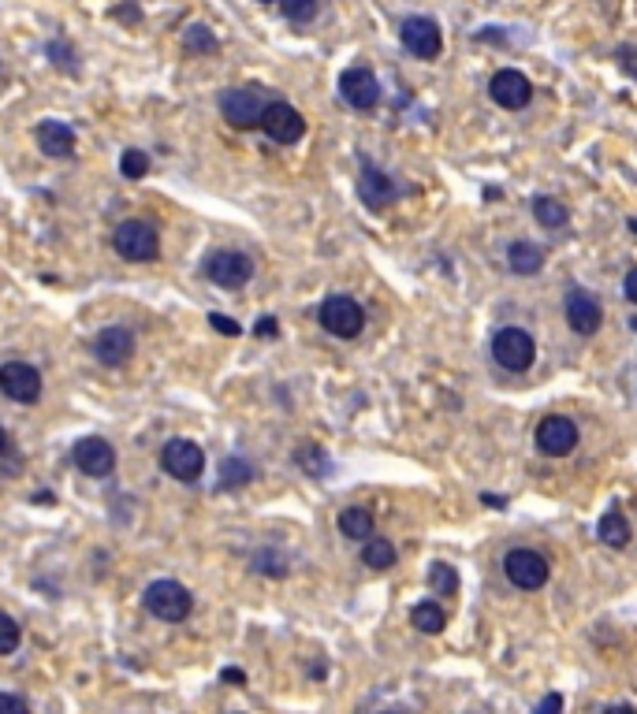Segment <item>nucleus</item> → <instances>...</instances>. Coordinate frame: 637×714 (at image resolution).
<instances>
[{"label": "nucleus", "mask_w": 637, "mask_h": 714, "mask_svg": "<svg viewBox=\"0 0 637 714\" xmlns=\"http://www.w3.org/2000/svg\"><path fill=\"white\" fill-rule=\"evenodd\" d=\"M340 97L351 108H358V112H370V108L380 105V82H377V75L370 68H361V64L358 68H347L340 75Z\"/></svg>", "instance_id": "f8f14e48"}, {"label": "nucleus", "mask_w": 637, "mask_h": 714, "mask_svg": "<svg viewBox=\"0 0 637 714\" xmlns=\"http://www.w3.org/2000/svg\"><path fill=\"white\" fill-rule=\"evenodd\" d=\"M630 231H633V235H637V220H630Z\"/></svg>", "instance_id": "a19ab883"}, {"label": "nucleus", "mask_w": 637, "mask_h": 714, "mask_svg": "<svg viewBox=\"0 0 637 714\" xmlns=\"http://www.w3.org/2000/svg\"><path fill=\"white\" fill-rule=\"evenodd\" d=\"M261 131H265L272 142H280V145H295L302 134H306V119H302V112H298L295 105H287V101H272V105L265 108Z\"/></svg>", "instance_id": "9b49d317"}, {"label": "nucleus", "mask_w": 637, "mask_h": 714, "mask_svg": "<svg viewBox=\"0 0 637 714\" xmlns=\"http://www.w3.org/2000/svg\"><path fill=\"white\" fill-rule=\"evenodd\" d=\"M94 354L105 365H127L135 357V331L124 324H112L94 338Z\"/></svg>", "instance_id": "f3484780"}, {"label": "nucleus", "mask_w": 637, "mask_h": 714, "mask_svg": "<svg viewBox=\"0 0 637 714\" xmlns=\"http://www.w3.org/2000/svg\"><path fill=\"white\" fill-rule=\"evenodd\" d=\"M161 465H164L168 477L183 480V484H194V480L201 477V469H205V454H201V447L191 443V440H172V443H164V450H161Z\"/></svg>", "instance_id": "9d476101"}, {"label": "nucleus", "mask_w": 637, "mask_h": 714, "mask_svg": "<svg viewBox=\"0 0 637 714\" xmlns=\"http://www.w3.org/2000/svg\"><path fill=\"white\" fill-rule=\"evenodd\" d=\"M503 573H507V580L514 588H522V592H537V588H544V580H548L552 566H548V558L537 554L533 547H514L503 558Z\"/></svg>", "instance_id": "20e7f679"}, {"label": "nucleus", "mask_w": 637, "mask_h": 714, "mask_svg": "<svg viewBox=\"0 0 637 714\" xmlns=\"http://www.w3.org/2000/svg\"><path fill=\"white\" fill-rule=\"evenodd\" d=\"M261 5H272V0H261Z\"/></svg>", "instance_id": "37998d69"}, {"label": "nucleus", "mask_w": 637, "mask_h": 714, "mask_svg": "<svg viewBox=\"0 0 637 714\" xmlns=\"http://www.w3.org/2000/svg\"><path fill=\"white\" fill-rule=\"evenodd\" d=\"M429 588L436 596H454L459 592V573H454L447 562H433L429 566Z\"/></svg>", "instance_id": "bb28decb"}, {"label": "nucleus", "mask_w": 637, "mask_h": 714, "mask_svg": "<svg viewBox=\"0 0 637 714\" xmlns=\"http://www.w3.org/2000/svg\"><path fill=\"white\" fill-rule=\"evenodd\" d=\"M630 328H633V331H637V317H633V320H630Z\"/></svg>", "instance_id": "79ce46f5"}, {"label": "nucleus", "mask_w": 637, "mask_h": 714, "mask_svg": "<svg viewBox=\"0 0 637 714\" xmlns=\"http://www.w3.org/2000/svg\"><path fill=\"white\" fill-rule=\"evenodd\" d=\"M220 677L228 681V685H242V681H247V673H242V670H235V666H228Z\"/></svg>", "instance_id": "4c0bfd02"}, {"label": "nucleus", "mask_w": 637, "mask_h": 714, "mask_svg": "<svg viewBox=\"0 0 637 714\" xmlns=\"http://www.w3.org/2000/svg\"><path fill=\"white\" fill-rule=\"evenodd\" d=\"M298 461H302V465H306V469H314V473H324V469H328V461L321 458V450H317V447H310V450H302V454H298Z\"/></svg>", "instance_id": "2f4dec72"}, {"label": "nucleus", "mask_w": 637, "mask_h": 714, "mask_svg": "<svg viewBox=\"0 0 637 714\" xmlns=\"http://www.w3.org/2000/svg\"><path fill=\"white\" fill-rule=\"evenodd\" d=\"M533 216H537V224L540 227H548V231H556V227H567V220H570V212H567V205L563 201H556V198H533Z\"/></svg>", "instance_id": "5701e85b"}, {"label": "nucleus", "mask_w": 637, "mask_h": 714, "mask_svg": "<svg viewBox=\"0 0 637 714\" xmlns=\"http://www.w3.org/2000/svg\"><path fill=\"white\" fill-rule=\"evenodd\" d=\"M396 182H391L380 168H361V179H358V198L366 201L370 209H388L391 201H396Z\"/></svg>", "instance_id": "6ab92c4d"}, {"label": "nucleus", "mask_w": 637, "mask_h": 714, "mask_svg": "<svg viewBox=\"0 0 637 714\" xmlns=\"http://www.w3.org/2000/svg\"><path fill=\"white\" fill-rule=\"evenodd\" d=\"M119 172H124V179H145L149 157L142 149H124V157H119Z\"/></svg>", "instance_id": "c85d7f7f"}, {"label": "nucleus", "mask_w": 637, "mask_h": 714, "mask_svg": "<svg viewBox=\"0 0 637 714\" xmlns=\"http://www.w3.org/2000/svg\"><path fill=\"white\" fill-rule=\"evenodd\" d=\"M489 93H492V101H496L500 108L519 112V108H526V105L533 101V82H529L522 71L503 68V71H496V75H492Z\"/></svg>", "instance_id": "4468645a"}, {"label": "nucleus", "mask_w": 637, "mask_h": 714, "mask_svg": "<svg viewBox=\"0 0 637 714\" xmlns=\"http://www.w3.org/2000/svg\"><path fill=\"white\" fill-rule=\"evenodd\" d=\"M410 626H414L417 633L436 636V633H444V626H447V614H444L436 603H417V607L410 610Z\"/></svg>", "instance_id": "393cba45"}, {"label": "nucleus", "mask_w": 637, "mask_h": 714, "mask_svg": "<svg viewBox=\"0 0 637 714\" xmlns=\"http://www.w3.org/2000/svg\"><path fill=\"white\" fill-rule=\"evenodd\" d=\"M201 268H205V279H212V283L224 287V291L247 287L250 275H254V261H250L247 254H235V250H217V254H209Z\"/></svg>", "instance_id": "0eeeda50"}, {"label": "nucleus", "mask_w": 637, "mask_h": 714, "mask_svg": "<svg viewBox=\"0 0 637 714\" xmlns=\"http://www.w3.org/2000/svg\"><path fill=\"white\" fill-rule=\"evenodd\" d=\"M250 477H254V465H250V461H242V458H224V465H220V487H224V491L242 487Z\"/></svg>", "instance_id": "a878e982"}, {"label": "nucleus", "mask_w": 637, "mask_h": 714, "mask_svg": "<svg viewBox=\"0 0 637 714\" xmlns=\"http://www.w3.org/2000/svg\"><path fill=\"white\" fill-rule=\"evenodd\" d=\"M340 533L347 540H361V543H366L373 536V514L366 506H347L340 514Z\"/></svg>", "instance_id": "412c9836"}, {"label": "nucleus", "mask_w": 637, "mask_h": 714, "mask_svg": "<svg viewBox=\"0 0 637 714\" xmlns=\"http://www.w3.org/2000/svg\"><path fill=\"white\" fill-rule=\"evenodd\" d=\"M272 101H265V89L261 86H231L224 97H220V112L231 127L239 131H250V127H261L265 119V108Z\"/></svg>", "instance_id": "f257e3e1"}, {"label": "nucleus", "mask_w": 637, "mask_h": 714, "mask_svg": "<svg viewBox=\"0 0 637 714\" xmlns=\"http://www.w3.org/2000/svg\"><path fill=\"white\" fill-rule=\"evenodd\" d=\"M399 38H403V45H407L417 60H436L440 49H444L440 26H436L429 15H410V19H403Z\"/></svg>", "instance_id": "ddd939ff"}, {"label": "nucleus", "mask_w": 637, "mask_h": 714, "mask_svg": "<svg viewBox=\"0 0 637 714\" xmlns=\"http://www.w3.org/2000/svg\"><path fill=\"white\" fill-rule=\"evenodd\" d=\"M112 246H116V254L127 261H154L161 254V238L145 220H124L112 231Z\"/></svg>", "instance_id": "423d86ee"}, {"label": "nucleus", "mask_w": 637, "mask_h": 714, "mask_svg": "<svg viewBox=\"0 0 637 714\" xmlns=\"http://www.w3.org/2000/svg\"><path fill=\"white\" fill-rule=\"evenodd\" d=\"M492 357L507 372H526L537 357V343L526 328H500L492 335Z\"/></svg>", "instance_id": "7ed1b4c3"}, {"label": "nucleus", "mask_w": 637, "mask_h": 714, "mask_svg": "<svg viewBox=\"0 0 637 714\" xmlns=\"http://www.w3.org/2000/svg\"><path fill=\"white\" fill-rule=\"evenodd\" d=\"M361 562L370 570H391L396 566V543L384 540V536H370L366 547H361Z\"/></svg>", "instance_id": "4be33fe9"}, {"label": "nucleus", "mask_w": 637, "mask_h": 714, "mask_svg": "<svg viewBox=\"0 0 637 714\" xmlns=\"http://www.w3.org/2000/svg\"><path fill=\"white\" fill-rule=\"evenodd\" d=\"M533 714H563V696H559V692L544 696V700L537 703V710H533Z\"/></svg>", "instance_id": "72a5a7b5"}, {"label": "nucleus", "mask_w": 637, "mask_h": 714, "mask_svg": "<svg viewBox=\"0 0 637 714\" xmlns=\"http://www.w3.org/2000/svg\"><path fill=\"white\" fill-rule=\"evenodd\" d=\"M280 8L291 23H310L317 15V0H280Z\"/></svg>", "instance_id": "c756f323"}, {"label": "nucleus", "mask_w": 637, "mask_h": 714, "mask_svg": "<svg viewBox=\"0 0 637 714\" xmlns=\"http://www.w3.org/2000/svg\"><path fill=\"white\" fill-rule=\"evenodd\" d=\"M507 264H511V272H519V275H537L540 268H544V250L540 246H533V242H511V250H507Z\"/></svg>", "instance_id": "aec40b11"}, {"label": "nucleus", "mask_w": 637, "mask_h": 714, "mask_svg": "<svg viewBox=\"0 0 637 714\" xmlns=\"http://www.w3.org/2000/svg\"><path fill=\"white\" fill-rule=\"evenodd\" d=\"M0 714H30V710H26V703H23L19 696L0 692Z\"/></svg>", "instance_id": "473e14b6"}, {"label": "nucleus", "mask_w": 637, "mask_h": 714, "mask_svg": "<svg viewBox=\"0 0 637 714\" xmlns=\"http://www.w3.org/2000/svg\"><path fill=\"white\" fill-rule=\"evenodd\" d=\"M75 465H79L86 477L101 480V477H108L116 469V450L101 436H86V440L75 443Z\"/></svg>", "instance_id": "2eb2a0df"}, {"label": "nucleus", "mask_w": 637, "mask_h": 714, "mask_svg": "<svg viewBox=\"0 0 637 714\" xmlns=\"http://www.w3.org/2000/svg\"><path fill=\"white\" fill-rule=\"evenodd\" d=\"M567 324L578 335H593L604 324V305L589 291H570L567 294Z\"/></svg>", "instance_id": "dca6fc26"}, {"label": "nucleus", "mask_w": 637, "mask_h": 714, "mask_svg": "<svg viewBox=\"0 0 637 714\" xmlns=\"http://www.w3.org/2000/svg\"><path fill=\"white\" fill-rule=\"evenodd\" d=\"M533 440H537V450H540V454H548V458H567L574 447H578V424H574L570 417L552 413V417H544V421L537 424Z\"/></svg>", "instance_id": "6e6552de"}, {"label": "nucleus", "mask_w": 637, "mask_h": 714, "mask_svg": "<svg viewBox=\"0 0 637 714\" xmlns=\"http://www.w3.org/2000/svg\"><path fill=\"white\" fill-rule=\"evenodd\" d=\"M258 335H261V338H272V335H276V320H272V317H261V320H258Z\"/></svg>", "instance_id": "e433bc0d"}, {"label": "nucleus", "mask_w": 637, "mask_h": 714, "mask_svg": "<svg viewBox=\"0 0 637 714\" xmlns=\"http://www.w3.org/2000/svg\"><path fill=\"white\" fill-rule=\"evenodd\" d=\"M34 138H38V149L45 153V157L68 161L75 153V131L68 127V123H60V119H45Z\"/></svg>", "instance_id": "a211bd4d"}, {"label": "nucleus", "mask_w": 637, "mask_h": 714, "mask_svg": "<svg viewBox=\"0 0 637 714\" xmlns=\"http://www.w3.org/2000/svg\"><path fill=\"white\" fill-rule=\"evenodd\" d=\"M209 324L217 328L220 335H239V331H242V328H239V324H235L231 317H220V313H212V317H209Z\"/></svg>", "instance_id": "f704fd0d"}, {"label": "nucleus", "mask_w": 637, "mask_h": 714, "mask_svg": "<svg viewBox=\"0 0 637 714\" xmlns=\"http://www.w3.org/2000/svg\"><path fill=\"white\" fill-rule=\"evenodd\" d=\"M0 391H5L12 402H19V406H30V402L42 398V372L26 361L0 365Z\"/></svg>", "instance_id": "1a4fd4ad"}, {"label": "nucleus", "mask_w": 637, "mask_h": 714, "mask_svg": "<svg viewBox=\"0 0 637 714\" xmlns=\"http://www.w3.org/2000/svg\"><path fill=\"white\" fill-rule=\"evenodd\" d=\"M604 714H637V710H633V707H626V703H619V707H608Z\"/></svg>", "instance_id": "58836bf2"}, {"label": "nucleus", "mask_w": 637, "mask_h": 714, "mask_svg": "<svg viewBox=\"0 0 637 714\" xmlns=\"http://www.w3.org/2000/svg\"><path fill=\"white\" fill-rule=\"evenodd\" d=\"M19 640H23V629H19V622L12 614H5L0 610V655H12V651L19 647Z\"/></svg>", "instance_id": "cd10ccee"}, {"label": "nucleus", "mask_w": 637, "mask_h": 714, "mask_svg": "<svg viewBox=\"0 0 637 714\" xmlns=\"http://www.w3.org/2000/svg\"><path fill=\"white\" fill-rule=\"evenodd\" d=\"M596 536L608 547H626L630 543V524H626V517L619 510H608L600 517V524H596Z\"/></svg>", "instance_id": "b1692460"}, {"label": "nucleus", "mask_w": 637, "mask_h": 714, "mask_svg": "<svg viewBox=\"0 0 637 714\" xmlns=\"http://www.w3.org/2000/svg\"><path fill=\"white\" fill-rule=\"evenodd\" d=\"M317 317H321V328L328 335H336V338H354L361 328H366V313H361V305L354 298H347V294H328L321 301Z\"/></svg>", "instance_id": "39448f33"}, {"label": "nucleus", "mask_w": 637, "mask_h": 714, "mask_svg": "<svg viewBox=\"0 0 637 714\" xmlns=\"http://www.w3.org/2000/svg\"><path fill=\"white\" fill-rule=\"evenodd\" d=\"M142 603H145V610L154 617H161V622H183V617L191 614V607H194L191 592L183 584H175V580H154L145 588Z\"/></svg>", "instance_id": "f03ea898"}, {"label": "nucleus", "mask_w": 637, "mask_h": 714, "mask_svg": "<svg viewBox=\"0 0 637 714\" xmlns=\"http://www.w3.org/2000/svg\"><path fill=\"white\" fill-rule=\"evenodd\" d=\"M623 291H626V298H630V301L637 305V268H633V272H630V275L623 279Z\"/></svg>", "instance_id": "c9c22d12"}, {"label": "nucleus", "mask_w": 637, "mask_h": 714, "mask_svg": "<svg viewBox=\"0 0 637 714\" xmlns=\"http://www.w3.org/2000/svg\"><path fill=\"white\" fill-rule=\"evenodd\" d=\"M187 49H194V52H217V38L209 34V26H191L187 30Z\"/></svg>", "instance_id": "7c9ffc66"}, {"label": "nucleus", "mask_w": 637, "mask_h": 714, "mask_svg": "<svg viewBox=\"0 0 637 714\" xmlns=\"http://www.w3.org/2000/svg\"><path fill=\"white\" fill-rule=\"evenodd\" d=\"M8 450V436H5V428H0V454Z\"/></svg>", "instance_id": "ea45409f"}]
</instances>
